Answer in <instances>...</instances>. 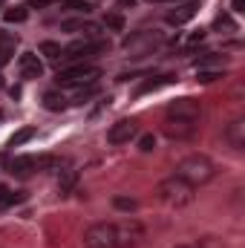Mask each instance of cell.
I'll return each mask as SVG.
<instances>
[{
  "mask_svg": "<svg viewBox=\"0 0 245 248\" xmlns=\"http://www.w3.org/2000/svg\"><path fill=\"white\" fill-rule=\"evenodd\" d=\"M0 90H3V75H0Z\"/></svg>",
  "mask_w": 245,
  "mask_h": 248,
  "instance_id": "34",
  "label": "cell"
},
{
  "mask_svg": "<svg viewBox=\"0 0 245 248\" xmlns=\"http://www.w3.org/2000/svg\"><path fill=\"white\" fill-rule=\"evenodd\" d=\"M44 107H46L49 113H61L63 107H66V98H63V93H55V90L44 93Z\"/></svg>",
  "mask_w": 245,
  "mask_h": 248,
  "instance_id": "17",
  "label": "cell"
},
{
  "mask_svg": "<svg viewBox=\"0 0 245 248\" xmlns=\"http://www.w3.org/2000/svg\"><path fill=\"white\" fill-rule=\"evenodd\" d=\"M159 44H162V35H159V32H133V35L124 38V49H127L130 55H147V52H153Z\"/></svg>",
  "mask_w": 245,
  "mask_h": 248,
  "instance_id": "8",
  "label": "cell"
},
{
  "mask_svg": "<svg viewBox=\"0 0 245 248\" xmlns=\"http://www.w3.org/2000/svg\"><path fill=\"white\" fill-rule=\"evenodd\" d=\"M202 41H205V32L199 29V32H193V35L187 38V46H196V44H202Z\"/></svg>",
  "mask_w": 245,
  "mask_h": 248,
  "instance_id": "30",
  "label": "cell"
},
{
  "mask_svg": "<svg viewBox=\"0 0 245 248\" xmlns=\"http://www.w3.org/2000/svg\"><path fill=\"white\" fill-rule=\"evenodd\" d=\"M136 136H138L136 119H119V122L107 130V141H110V144H127V141L136 139Z\"/></svg>",
  "mask_w": 245,
  "mask_h": 248,
  "instance_id": "11",
  "label": "cell"
},
{
  "mask_svg": "<svg viewBox=\"0 0 245 248\" xmlns=\"http://www.w3.org/2000/svg\"><path fill=\"white\" fill-rule=\"evenodd\" d=\"M113 205H116L119 211H136V205H138V202H136V199H130V196H116V199H113Z\"/></svg>",
  "mask_w": 245,
  "mask_h": 248,
  "instance_id": "25",
  "label": "cell"
},
{
  "mask_svg": "<svg viewBox=\"0 0 245 248\" xmlns=\"http://www.w3.org/2000/svg\"><path fill=\"white\" fill-rule=\"evenodd\" d=\"M41 52H44V55H46L49 61H58L63 49L58 46V44H55V41H44V44H41Z\"/></svg>",
  "mask_w": 245,
  "mask_h": 248,
  "instance_id": "21",
  "label": "cell"
},
{
  "mask_svg": "<svg viewBox=\"0 0 245 248\" xmlns=\"http://www.w3.org/2000/svg\"><path fill=\"white\" fill-rule=\"evenodd\" d=\"M15 46H17V38L0 29V66H6V63L12 61V55H15Z\"/></svg>",
  "mask_w": 245,
  "mask_h": 248,
  "instance_id": "15",
  "label": "cell"
},
{
  "mask_svg": "<svg viewBox=\"0 0 245 248\" xmlns=\"http://www.w3.org/2000/svg\"><path fill=\"white\" fill-rule=\"evenodd\" d=\"M225 141L234 150H243L245 147V119L243 116H237V119H231V122L225 124Z\"/></svg>",
  "mask_w": 245,
  "mask_h": 248,
  "instance_id": "13",
  "label": "cell"
},
{
  "mask_svg": "<svg viewBox=\"0 0 245 248\" xmlns=\"http://www.w3.org/2000/svg\"><path fill=\"white\" fill-rule=\"evenodd\" d=\"M55 0H26V9H46V6H52Z\"/></svg>",
  "mask_w": 245,
  "mask_h": 248,
  "instance_id": "29",
  "label": "cell"
},
{
  "mask_svg": "<svg viewBox=\"0 0 245 248\" xmlns=\"http://www.w3.org/2000/svg\"><path fill=\"white\" fill-rule=\"evenodd\" d=\"M101 78V69L92 63H72L58 72V87L63 90H75V87H90Z\"/></svg>",
  "mask_w": 245,
  "mask_h": 248,
  "instance_id": "3",
  "label": "cell"
},
{
  "mask_svg": "<svg viewBox=\"0 0 245 248\" xmlns=\"http://www.w3.org/2000/svg\"><path fill=\"white\" fill-rule=\"evenodd\" d=\"M196 9H199V6H196L193 0H184V3H179V6L173 9V12H168L165 20H168L170 26H182V23H187V20L196 15Z\"/></svg>",
  "mask_w": 245,
  "mask_h": 248,
  "instance_id": "14",
  "label": "cell"
},
{
  "mask_svg": "<svg viewBox=\"0 0 245 248\" xmlns=\"http://www.w3.org/2000/svg\"><path fill=\"white\" fill-rule=\"evenodd\" d=\"M66 6H69L72 12H81V15H90V12H92V6H90L87 0H69Z\"/></svg>",
  "mask_w": 245,
  "mask_h": 248,
  "instance_id": "27",
  "label": "cell"
},
{
  "mask_svg": "<svg viewBox=\"0 0 245 248\" xmlns=\"http://www.w3.org/2000/svg\"><path fill=\"white\" fill-rule=\"evenodd\" d=\"M3 17H6L9 23H23V20L29 17V9H26V6H9V9L3 12Z\"/></svg>",
  "mask_w": 245,
  "mask_h": 248,
  "instance_id": "19",
  "label": "cell"
},
{
  "mask_svg": "<svg viewBox=\"0 0 245 248\" xmlns=\"http://www.w3.org/2000/svg\"><path fill=\"white\" fill-rule=\"evenodd\" d=\"M176 248H193V246H176Z\"/></svg>",
  "mask_w": 245,
  "mask_h": 248,
  "instance_id": "35",
  "label": "cell"
},
{
  "mask_svg": "<svg viewBox=\"0 0 245 248\" xmlns=\"http://www.w3.org/2000/svg\"><path fill=\"white\" fill-rule=\"evenodd\" d=\"M138 150H141V153H150V150H156V136H153V133H144V136L138 139Z\"/></svg>",
  "mask_w": 245,
  "mask_h": 248,
  "instance_id": "24",
  "label": "cell"
},
{
  "mask_svg": "<svg viewBox=\"0 0 245 248\" xmlns=\"http://www.w3.org/2000/svg\"><path fill=\"white\" fill-rule=\"evenodd\" d=\"M29 139H35V127H23V130H17V133L9 139V147H20V144L29 141Z\"/></svg>",
  "mask_w": 245,
  "mask_h": 248,
  "instance_id": "20",
  "label": "cell"
},
{
  "mask_svg": "<svg viewBox=\"0 0 245 248\" xmlns=\"http://www.w3.org/2000/svg\"><path fill=\"white\" fill-rule=\"evenodd\" d=\"M63 29H66V32H78V35H84V38H95V35H98V26L90 23V20H63Z\"/></svg>",
  "mask_w": 245,
  "mask_h": 248,
  "instance_id": "16",
  "label": "cell"
},
{
  "mask_svg": "<svg viewBox=\"0 0 245 248\" xmlns=\"http://www.w3.org/2000/svg\"><path fill=\"white\" fill-rule=\"evenodd\" d=\"M17 69H20V75L23 78H41L44 75V61L35 55V52H23L20 58H17Z\"/></svg>",
  "mask_w": 245,
  "mask_h": 248,
  "instance_id": "12",
  "label": "cell"
},
{
  "mask_svg": "<svg viewBox=\"0 0 245 248\" xmlns=\"http://www.w3.org/2000/svg\"><path fill=\"white\" fill-rule=\"evenodd\" d=\"M156 196H159V202L168 205V208H187V205L196 199V187L187 185L179 176H168V179L159 182Z\"/></svg>",
  "mask_w": 245,
  "mask_h": 248,
  "instance_id": "2",
  "label": "cell"
},
{
  "mask_svg": "<svg viewBox=\"0 0 245 248\" xmlns=\"http://www.w3.org/2000/svg\"><path fill=\"white\" fill-rule=\"evenodd\" d=\"M107 49V41H92V38H84V41H75L69 44L66 49L61 52V61H69V63H84L87 58H95L98 52Z\"/></svg>",
  "mask_w": 245,
  "mask_h": 248,
  "instance_id": "5",
  "label": "cell"
},
{
  "mask_svg": "<svg viewBox=\"0 0 245 248\" xmlns=\"http://www.w3.org/2000/svg\"><path fill=\"white\" fill-rule=\"evenodd\" d=\"M168 116H173V119H193V122H199V119H202V101H199V98H190V95L176 98V101H170V104H168Z\"/></svg>",
  "mask_w": 245,
  "mask_h": 248,
  "instance_id": "10",
  "label": "cell"
},
{
  "mask_svg": "<svg viewBox=\"0 0 245 248\" xmlns=\"http://www.w3.org/2000/svg\"><path fill=\"white\" fill-rule=\"evenodd\" d=\"M162 133L170 139V141H187V139H193L196 133H199V122H193V119H173V116H168L165 124H162Z\"/></svg>",
  "mask_w": 245,
  "mask_h": 248,
  "instance_id": "7",
  "label": "cell"
},
{
  "mask_svg": "<svg viewBox=\"0 0 245 248\" xmlns=\"http://www.w3.org/2000/svg\"><path fill=\"white\" fill-rule=\"evenodd\" d=\"M176 173L173 176H179L184 179L187 185L199 187V185H208L214 176H216V165L205 156V153H190V156H184L176 162V168H173Z\"/></svg>",
  "mask_w": 245,
  "mask_h": 248,
  "instance_id": "1",
  "label": "cell"
},
{
  "mask_svg": "<svg viewBox=\"0 0 245 248\" xmlns=\"http://www.w3.org/2000/svg\"><path fill=\"white\" fill-rule=\"evenodd\" d=\"M153 3H184V0H153Z\"/></svg>",
  "mask_w": 245,
  "mask_h": 248,
  "instance_id": "32",
  "label": "cell"
},
{
  "mask_svg": "<svg viewBox=\"0 0 245 248\" xmlns=\"http://www.w3.org/2000/svg\"><path fill=\"white\" fill-rule=\"evenodd\" d=\"M193 248H225V243H222V240H216V237H202Z\"/></svg>",
  "mask_w": 245,
  "mask_h": 248,
  "instance_id": "26",
  "label": "cell"
},
{
  "mask_svg": "<svg viewBox=\"0 0 245 248\" xmlns=\"http://www.w3.org/2000/svg\"><path fill=\"white\" fill-rule=\"evenodd\" d=\"M173 81V75H159V78H150V81H144L138 90H136V95H144V93H153V90H159V87H168Z\"/></svg>",
  "mask_w": 245,
  "mask_h": 248,
  "instance_id": "18",
  "label": "cell"
},
{
  "mask_svg": "<svg viewBox=\"0 0 245 248\" xmlns=\"http://www.w3.org/2000/svg\"><path fill=\"white\" fill-rule=\"evenodd\" d=\"M84 248H116V222H95L84 231Z\"/></svg>",
  "mask_w": 245,
  "mask_h": 248,
  "instance_id": "6",
  "label": "cell"
},
{
  "mask_svg": "<svg viewBox=\"0 0 245 248\" xmlns=\"http://www.w3.org/2000/svg\"><path fill=\"white\" fill-rule=\"evenodd\" d=\"M216 78H225V72H219V69H199V75H196V81H202V84H211Z\"/></svg>",
  "mask_w": 245,
  "mask_h": 248,
  "instance_id": "23",
  "label": "cell"
},
{
  "mask_svg": "<svg viewBox=\"0 0 245 248\" xmlns=\"http://www.w3.org/2000/svg\"><path fill=\"white\" fill-rule=\"evenodd\" d=\"M141 240H144V228L138 219L116 222V248H136Z\"/></svg>",
  "mask_w": 245,
  "mask_h": 248,
  "instance_id": "9",
  "label": "cell"
},
{
  "mask_svg": "<svg viewBox=\"0 0 245 248\" xmlns=\"http://www.w3.org/2000/svg\"><path fill=\"white\" fill-rule=\"evenodd\" d=\"M23 196L20 193H12L6 185H0V208H6V205H15V202H20Z\"/></svg>",
  "mask_w": 245,
  "mask_h": 248,
  "instance_id": "22",
  "label": "cell"
},
{
  "mask_svg": "<svg viewBox=\"0 0 245 248\" xmlns=\"http://www.w3.org/2000/svg\"><path fill=\"white\" fill-rule=\"evenodd\" d=\"M0 119H3V110H0Z\"/></svg>",
  "mask_w": 245,
  "mask_h": 248,
  "instance_id": "36",
  "label": "cell"
},
{
  "mask_svg": "<svg viewBox=\"0 0 245 248\" xmlns=\"http://www.w3.org/2000/svg\"><path fill=\"white\" fill-rule=\"evenodd\" d=\"M133 3H136V0H122V6H133Z\"/></svg>",
  "mask_w": 245,
  "mask_h": 248,
  "instance_id": "33",
  "label": "cell"
},
{
  "mask_svg": "<svg viewBox=\"0 0 245 248\" xmlns=\"http://www.w3.org/2000/svg\"><path fill=\"white\" fill-rule=\"evenodd\" d=\"M104 23H107L110 29H116V32H122V29H124V17H122V15H107V20H104Z\"/></svg>",
  "mask_w": 245,
  "mask_h": 248,
  "instance_id": "28",
  "label": "cell"
},
{
  "mask_svg": "<svg viewBox=\"0 0 245 248\" xmlns=\"http://www.w3.org/2000/svg\"><path fill=\"white\" fill-rule=\"evenodd\" d=\"M3 3H6V0H0V6H3Z\"/></svg>",
  "mask_w": 245,
  "mask_h": 248,
  "instance_id": "37",
  "label": "cell"
},
{
  "mask_svg": "<svg viewBox=\"0 0 245 248\" xmlns=\"http://www.w3.org/2000/svg\"><path fill=\"white\" fill-rule=\"evenodd\" d=\"M6 168H9V173L26 179L35 170H52V168H58V159L55 156H15Z\"/></svg>",
  "mask_w": 245,
  "mask_h": 248,
  "instance_id": "4",
  "label": "cell"
},
{
  "mask_svg": "<svg viewBox=\"0 0 245 248\" xmlns=\"http://www.w3.org/2000/svg\"><path fill=\"white\" fill-rule=\"evenodd\" d=\"M231 9H234V12H243V9H245V0H234V3H231Z\"/></svg>",
  "mask_w": 245,
  "mask_h": 248,
  "instance_id": "31",
  "label": "cell"
}]
</instances>
